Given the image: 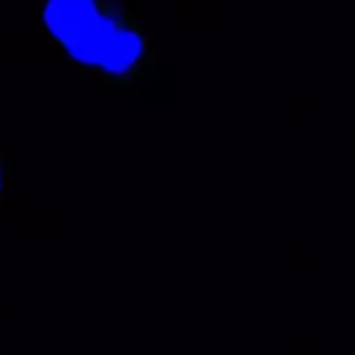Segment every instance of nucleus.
<instances>
[{"instance_id":"f257e3e1","label":"nucleus","mask_w":355,"mask_h":355,"mask_svg":"<svg viewBox=\"0 0 355 355\" xmlns=\"http://www.w3.org/2000/svg\"><path fill=\"white\" fill-rule=\"evenodd\" d=\"M40 20L80 78L132 85L158 61L151 32L124 0H42Z\"/></svg>"},{"instance_id":"f03ea898","label":"nucleus","mask_w":355,"mask_h":355,"mask_svg":"<svg viewBox=\"0 0 355 355\" xmlns=\"http://www.w3.org/2000/svg\"><path fill=\"white\" fill-rule=\"evenodd\" d=\"M6 190H8V161L0 151V212H3V205H6Z\"/></svg>"}]
</instances>
